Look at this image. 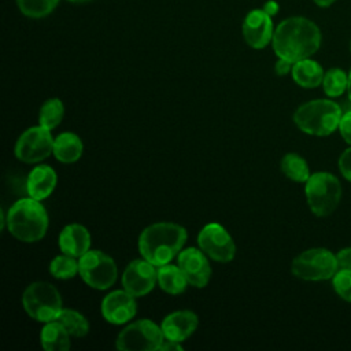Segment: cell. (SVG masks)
Returning a JSON list of instances; mask_svg holds the SVG:
<instances>
[{
	"label": "cell",
	"instance_id": "obj_1",
	"mask_svg": "<svg viewBox=\"0 0 351 351\" xmlns=\"http://www.w3.org/2000/svg\"><path fill=\"white\" fill-rule=\"evenodd\" d=\"M271 45L278 58L295 63L318 51L321 32L313 21L304 16H291L274 29Z\"/></svg>",
	"mask_w": 351,
	"mask_h": 351
},
{
	"label": "cell",
	"instance_id": "obj_2",
	"mask_svg": "<svg viewBox=\"0 0 351 351\" xmlns=\"http://www.w3.org/2000/svg\"><path fill=\"white\" fill-rule=\"evenodd\" d=\"M188 233L174 222H156L147 226L138 237V251L144 259L159 267L170 263L180 254Z\"/></svg>",
	"mask_w": 351,
	"mask_h": 351
},
{
	"label": "cell",
	"instance_id": "obj_3",
	"mask_svg": "<svg viewBox=\"0 0 351 351\" xmlns=\"http://www.w3.org/2000/svg\"><path fill=\"white\" fill-rule=\"evenodd\" d=\"M8 232L23 243H36L41 240L48 229V214L40 200L22 197L16 200L5 215Z\"/></svg>",
	"mask_w": 351,
	"mask_h": 351
},
{
	"label": "cell",
	"instance_id": "obj_4",
	"mask_svg": "<svg viewBox=\"0 0 351 351\" xmlns=\"http://www.w3.org/2000/svg\"><path fill=\"white\" fill-rule=\"evenodd\" d=\"M341 117L343 112L337 103L328 99H318L298 107L293 114V122L307 134L328 136L339 128Z\"/></svg>",
	"mask_w": 351,
	"mask_h": 351
},
{
	"label": "cell",
	"instance_id": "obj_5",
	"mask_svg": "<svg viewBox=\"0 0 351 351\" xmlns=\"http://www.w3.org/2000/svg\"><path fill=\"white\" fill-rule=\"evenodd\" d=\"M22 306L27 315L38 322H51L62 311V298L55 285L36 281L23 291Z\"/></svg>",
	"mask_w": 351,
	"mask_h": 351
},
{
	"label": "cell",
	"instance_id": "obj_6",
	"mask_svg": "<svg viewBox=\"0 0 351 351\" xmlns=\"http://www.w3.org/2000/svg\"><path fill=\"white\" fill-rule=\"evenodd\" d=\"M306 197L310 210L317 217L332 214L341 197V185L339 180L326 171H318L306 181Z\"/></svg>",
	"mask_w": 351,
	"mask_h": 351
},
{
	"label": "cell",
	"instance_id": "obj_7",
	"mask_svg": "<svg viewBox=\"0 0 351 351\" xmlns=\"http://www.w3.org/2000/svg\"><path fill=\"white\" fill-rule=\"evenodd\" d=\"M292 274L307 281L332 278L339 270L336 255L325 248H311L299 254L291 265Z\"/></svg>",
	"mask_w": 351,
	"mask_h": 351
},
{
	"label": "cell",
	"instance_id": "obj_8",
	"mask_svg": "<svg viewBox=\"0 0 351 351\" xmlns=\"http://www.w3.org/2000/svg\"><path fill=\"white\" fill-rule=\"evenodd\" d=\"M78 274L90 288L103 291L112 287L118 277L115 261L103 251L89 250L78 258Z\"/></svg>",
	"mask_w": 351,
	"mask_h": 351
},
{
	"label": "cell",
	"instance_id": "obj_9",
	"mask_svg": "<svg viewBox=\"0 0 351 351\" xmlns=\"http://www.w3.org/2000/svg\"><path fill=\"white\" fill-rule=\"evenodd\" d=\"M163 339L162 328L155 322L137 319L118 333L115 347L122 351H155L159 350Z\"/></svg>",
	"mask_w": 351,
	"mask_h": 351
},
{
	"label": "cell",
	"instance_id": "obj_10",
	"mask_svg": "<svg viewBox=\"0 0 351 351\" xmlns=\"http://www.w3.org/2000/svg\"><path fill=\"white\" fill-rule=\"evenodd\" d=\"M53 141L49 129L41 125L32 126L18 137L14 154L23 163H38L52 154Z\"/></svg>",
	"mask_w": 351,
	"mask_h": 351
},
{
	"label": "cell",
	"instance_id": "obj_11",
	"mask_svg": "<svg viewBox=\"0 0 351 351\" xmlns=\"http://www.w3.org/2000/svg\"><path fill=\"white\" fill-rule=\"evenodd\" d=\"M199 248L217 262H230L236 255V245L229 232L219 223L211 222L202 228L197 234Z\"/></svg>",
	"mask_w": 351,
	"mask_h": 351
},
{
	"label": "cell",
	"instance_id": "obj_12",
	"mask_svg": "<svg viewBox=\"0 0 351 351\" xmlns=\"http://www.w3.org/2000/svg\"><path fill=\"white\" fill-rule=\"evenodd\" d=\"M147 259H134L123 270L122 285L134 298L145 296L158 281V270Z\"/></svg>",
	"mask_w": 351,
	"mask_h": 351
},
{
	"label": "cell",
	"instance_id": "obj_13",
	"mask_svg": "<svg viewBox=\"0 0 351 351\" xmlns=\"http://www.w3.org/2000/svg\"><path fill=\"white\" fill-rule=\"evenodd\" d=\"M177 263L182 270L189 285L195 288H204L211 277V266L207 255L199 248L189 247L181 250L177 255Z\"/></svg>",
	"mask_w": 351,
	"mask_h": 351
},
{
	"label": "cell",
	"instance_id": "obj_14",
	"mask_svg": "<svg viewBox=\"0 0 351 351\" xmlns=\"http://www.w3.org/2000/svg\"><path fill=\"white\" fill-rule=\"evenodd\" d=\"M137 313L136 298L125 289H117L104 296L101 300L103 318L112 325L129 322Z\"/></svg>",
	"mask_w": 351,
	"mask_h": 351
},
{
	"label": "cell",
	"instance_id": "obj_15",
	"mask_svg": "<svg viewBox=\"0 0 351 351\" xmlns=\"http://www.w3.org/2000/svg\"><path fill=\"white\" fill-rule=\"evenodd\" d=\"M241 30L245 43L255 49L265 48L271 43L274 34L271 16L266 14L263 8L250 11L244 18Z\"/></svg>",
	"mask_w": 351,
	"mask_h": 351
},
{
	"label": "cell",
	"instance_id": "obj_16",
	"mask_svg": "<svg viewBox=\"0 0 351 351\" xmlns=\"http://www.w3.org/2000/svg\"><path fill=\"white\" fill-rule=\"evenodd\" d=\"M199 318L191 310H178L166 315L160 324L165 337L182 343L197 328Z\"/></svg>",
	"mask_w": 351,
	"mask_h": 351
},
{
	"label": "cell",
	"instance_id": "obj_17",
	"mask_svg": "<svg viewBox=\"0 0 351 351\" xmlns=\"http://www.w3.org/2000/svg\"><path fill=\"white\" fill-rule=\"evenodd\" d=\"M59 248L63 254L81 258L90 250V233L81 223L66 225L59 234Z\"/></svg>",
	"mask_w": 351,
	"mask_h": 351
},
{
	"label": "cell",
	"instance_id": "obj_18",
	"mask_svg": "<svg viewBox=\"0 0 351 351\" xmlns=\"http://www.w3.org/2000/svg\"><path fill=\"white\" fill-rule=\"evenodd\" d=\"M56 182V171L48 165H38L27 176L26 192L30 197L41 202L53 192Z\"/></svg>",
	"mask_w": 351,
	"mask_h": 351
},
{
	"label": "cell",
	"instance_id": "obj_19",
	"mask_svg": "<svg viewBox=\"0 0 351 351\" xmlns=\"http://www.w3.org/2000/svg\"><path fill=\"white\" fill-rule=\"evenodd\" d=\"M82 149L80 136L73 132H63L55 137L52 154L62 163H74L81 158Z\"/></svg>",
	"mask_w": 351,
	"mask_h": 351
},
{
	"label": "cell",
	"instance_id": "obj_20",
	"mask_svg": "<svg viewBox=\"0 0 351 351\" xmlns=\"http://www.w3.org/2000/svg\"><path fill=\"white\" fill-rule=\"evenodd\" d=\"M292 78L302 88H317L322 84L324 70L321 64L310 58L295 62L292 66Z\"/></svg>",
	"mask_w": 351,
	"mask_h": 351
},
{
	"label": "cell",
	"instance_id": "obj_21",
	"mask_svg": "<svg viewBox=\"0 0 351 351\" xmlns=\"http://www.w3.org/2000/svg\"><path fill=\"white\" fill-rule=\"evenodd\" d=\"M40 343L47 351H67L70 348V333L59 321L55 319L43 326Z\"/></svg>",
	"mask_w": 351,
	"mask_h": 351
},
{
	"label": "cell",
	"instance_id": "obj_22",
	"mask_svg": "<svg viewBox=\"0 0 351 351\" xmlns=\"http://www.w3.org/2000/svg\"><path fill=\"white\" fill-rule=\"evenodd\" d=\"M158 284L169 295H180L186 288V278L178 265H163L158 267Z\"/></svg>",
	"mask_w": 351,
	"mask_h": 351
},
{
	"label": "cell",
	"instance_id": "obj_23",
	"mask_svg": "<svg viewBox=\"0 0 351 351\" xmlns=\"http://www.w3.org/2000/svg\"><path fill=\"white\" fill-rule=\"evenodd\" d=\"M281 171L292 181L306 182L310 178V169L307 162L298 154L289 152L282 156L280 163Z\"/></svg>",
	"mask_w": 351,
	"mask_h": 351
},
{
	"label": "cell",
	"instance_id": "obj_24",
	"mask_svg": "<svg viewBox=\"0 0 351 351\" xmlns=\"http://www.w3.org/2000/svg\"><path fill=\"white\" fill-rule=\"evenodd\" d=\"M56 321H59L73 337H84L89 332L88 319L73 308H62Z\"/></svg>",
	"mask_w": 351,
	"mask_h": 351
},
{
	"label": "cell",
	"instance_id": "obj_25",
	"mask_svg": "<svg viewBox=\"0 0 351 351\" xmlns=\"http://www.w3.org/2000/svg\"><path fill=\"white\" fill-rule=\"evenodd\" d=\"M64 107L60 99L52 97L48 99L40 108L38 112V123L49 130L55 129L63 119Z\"/></svg>",
	"mask_w": 351,
	"mask_h": 351
},
{
	"label": "cell",
	"instance_id": "obj_26",
	"mask_svg": "<svg viewBox=\"0 0 351 351\" xmlns=\"http://www.w3.org/2000/svg\"><path fill=\"white\" fill-rule=\"evenodd\" d=\"M80 270V263L75 256L62 254L55 256L49 263V273L59 280H69L75 277Z\"/></svg>",
	"mask_w": 351,
	"mask_h": 351
},
{
	"label": "cell",
	"instance_id": "obj_27",
	"mask_svg": "<svg viewBox=\"0 0 351 351\" xmlns=\"http://www.w3.org/2000/svg\"><path fill=\"white\" fill-rule=\"evenodd\" d=\"M59 0H16V5L19 11L33 19L44 18L49 15L55 7L58 5Z\"/></svg>",
	"mask_w": 351,
	"mask_h": 351
},
{
	"label": "cell",
	"instance_id": "obj_28",
	"mask_svg": "<svg viewBox=\"0 0 351 351\" xmlns=\"http://www.w3.org/2000/svg\"><path fill=\"white\" fill-rule=\"evenodd\" d=\"M347 85H348V75L341 69H337V67L329 69L324 74L322 86H324V92L329 97L341 96L347 89Z\"/></svg>",
	"mask_w": 351,
	"mask_h": 351
},
{
	"label": "cell",
	"instance_id": "obj_29",
	"mask_svg": "<svg viewBox=\"0 0 351 351\" xmlns=\"http://www.w3.org/2000/svg\"><path fill=\"white\" fill-rule=\"evenodd\" d=\"M333 288L336 293L347 300L351 302V269H340L332 277Z\"/></svg>",
	"mask_w": 351,
	"mask_h": 351
},
{
	"label": "cell",
	"instance_id": "obj_30",
	"mask_svg": "<svg viewBox=\"0 0 351 351\" xmlns=\"http://www.w3.org/2000/svg\"><path fill=\"white\" fill-rule=\"evenodd\" d=\"M339 169L344 178L351 181V147L347 148L339 158Z\"/></svg>",
	"mask_w": 351,
	"mask_h": 351
},
{
	"label": "cell",
	"instance_id": "obj_31",
	"mask_svg": "<svg viewBox=\"0 0 351 351\" xmlns=\"http://www.w3.org/2000/svg\"><path fill=\"white\" fill-rule=\"evenodd\" d=\"M339 129H340L341 137L346 140V143L351 145V111H347L346 114H343L339 123Z\"/></svg>",
	"mask_w": 351,
	"mask_h": 351
},
{
	"label": "cell",
	"instance_id": "obj_32",
	"mask_svg": "<svg viewBox=\"0 0 351 351\" xmlns=\"http://www.w3.org/2000/svg\"><path fill=\"white\" fill-rule=\"evenodd\" d=\"M339 269H351V247L343 248L336 254Z\"/></svg>",
	"mask_w": 351,
	"mask_h": 351
},
{
	"label": "cell",
	"instance_id": "obj_33",
	"mask_svg": "<svg viewBox=\"0 0 351 351\" xmlns=\"http://www.w3.org/2000/svg\"><path fill=\"white\" fill-rule=\"evenodd\" d=\"M292 66L293 63L287 60V59H282V58H278V60L276 62V66H274V70L278 75H285L288 74L289 71H292Z\"/></svg>",
	"mask_w": 351,
	"mask_h": 351
},
{
	"label": "cell",
	"instance_id": "obj_34",
	"mask_svg": "<svg viewBox=\"0 0 351 351\" xmlns=\"http://www.w3.org/2000/svg\"><path fill=\"white\" fill-rule=\"evenodd\" d=\"M160 351H181L182 350V346L180 341H176V340H171V339H167L165 337L160 347H159Z\"/></svg>",
	"mask_w": 351,
	"mask_h": 351
},
{
	"label": "cell",
	"instance_id": "obj_35",
	"mask_svg": "<svg viewBox=\"0 0 351 351\" xmlns=\"http://www.w3.org/2000/svg\"><path fill=\"white\" fill-rule=\"evenodd\" d=\"M263 11H265L266 14H269L270 16L276 15V14L278 12V4H277V1H274V0L266 1L265 5H263Z\"/></svg>",
	"mask_w": 351,
	"mask_h": 351
},
{
	"label": "cell",
	"instance_id": "obj_36",
	"mask_svg": "<svg viewBox=\"0 0 351 351\" xmlns=\"http://www.w3.org/2000/svg\"><path fill=\"white\" fill-rule=\"evenodd\" d=\"M335 1H336V0H314V3H315L318 7H324V8L332 5Z\"/></svg>",
	"mask_w": 351,
	"mask_h": 351
},
{
	"label": "cell",
	"instance_id": "obj_37",
	"mask_svg": "<svg viewBox=\"0 0 351 351\" xmlns=\"http://www.w3.org/2000/svg\"><path fill=\"white\" fill-rule=\"evenodd\" d=\"M347 92H348V99L351 101V70L348 73V85H347Z\"/></svg>",
	"mask_w": 351,
	"mask_h": 351
},
{
	"label": "cell",
	"instance_id": "obj_38",
	"mask_svg": "<svg viewBox=\"0 0 351 351\" xmlns=\"http://www.w3.org/2000/svg\"><path fill=\"white\" fill-rule=\"evenodd\" d=\"M67 1H70V3H75V4H82V3H88V1H90V0H67Z\"/></svg>",
	"mask_w": 351,
	"mask_h": 351
}]
</instances>
